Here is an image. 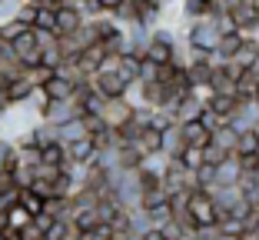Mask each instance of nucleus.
I'll use <instances>...</instances> for the list:
<instances>
[{
    "mask_svg": "<svg viewBox=\"0 0 259 240\" xmlns=\"http://www.w3.org/2000/svg\"><path fill=\"white\" fill-rule=\"evenodd\" d=\"M186 214H190V220L196 224V230L199 227H216V203H213V197L206 194V190H190L186 194Z\"/></svg>",
    "mask_w": 259,
    "mask_h": 240,
    "instance_id": "obj_1",
    "label": "nucleus"
},
{
    "mask_svg": "<svg viewBox=\"0 0 259 240\" xmlns=\"http://www.w3.org/2000/svg\"><path fill=\"white\" fill-rule=\"evenodd\" d=\"M67 237H73L67 220H50V227L44 230V240H67Z\"/></svg>",
    "mask_w": 259,
    "mask_h": 240,
    "instance_id": "obj_27",
    "label": "nucleus"
},
{
    "mask_svg": "<svg viewBox=\"0 0 259 240\" xmlns=\"http://www.w3.org/2000/svg\"><path fill=\"white\" fill-rule=\"evenodd\" d=\"M0 240H4V237H0Z\"/></svg>",
    "mask_w": 259,
    "mask_h": 240,
    "instance_id": "obj_39",
    "label": "nucleus"
},
{
    "mask_svg": "<svg viewBox=\"0 0 259 240\" xmlns=\"http://www.w3.org/2000/svg\"><path fill=\"white\" fill-rule=\"evenodd\" d=\"M150 127H153V130H166V127H173V117H169V114H163V110H153V117H150Z\"/></svg>",
    "mask_w": 259,
    "mask_h": 240,
    "instance_id": "obj_33",
    "label": "nucleus"
},
{
    "mask_svg": "<svg viewBox=\"0 0 259 240\" xmlns=\"http://www.w3.org/2000/svg\"><path fill=\"white\" fill-rule=\"evenodd\" d=\"M97 4H100V7H103V10H107V14H110V10H113V7H120L123 0H97Z\"/></svg>",
    "mask_w": 259,
    "mask_h": 240,
    "instance_id": "obj_35",
    "label": "nucleus"
},
{
    "mask_svg": "<svg viewBox=\"0 0 259 240\" xmlns=\"http://www.w3.org/2000/svg\"><path fill=\"white\" fill-rule=\"evenodd\" d=\"M54 20H57V37H60V33H73L76 27L83 23V17H80V10H76V7L60 4V7L54 10Z\"/></svg>",
    "mask_w": 259,
    "mask_h": 240,
    "instance_id": "obj_8",
    "label": "nucleus"
},
{
    "mask_svg": "<svg viewBox=\"0 0 259 240\" xmlns=\"http://www.w3.org/2000/svg\"><path fill=\"white\" fill-rule=\"evenodd\" d=\"M63 160H67V150H63V144H50V147H40V163H54V167H60Z\"/></svg>",
    "mask_w": 259,
    "mask_h": 240,
    "instance_id": "obj_26",
    "label": "nucleus"
},
{
    "mask_svg": "<svg viewBox=\"0 0 259 240\" xmlns=\"http://www.w3.org/2000/svg\"><path fill=\"white\" fill-rule=\"evenodd\" d=\"M47 93V100H73V80L60 77V74H54V77L47 80V84H40Z\"/></svg>",
    "mask_w": 259,
    "mask_h": 240,
    "instance_id": "obj_9",
    "label": "nucleus"
},
{
    "mask_svg": "<svg viewBox=\"0 0 259 240\" xmlns=\"http://www.w3.org/2000/svg\"><path fill=\"white\" fill-rule=\"evenodd\" d=\"M183 147H186V140L180 137V127H166V130L160 133V154L166 157V160H176V157L183 154Z\"/></svg>",
    "mask_w": 259,
    "mask_h": 240,
    "instance_id": "obj_7",
    "label": "nucleus"
},
{
    "mask_svg": "<svg viewBox=\"0 0 259 240\" xmlns=\"http://www.w3.org/2000/svg\"><path fill=\"white\" fill-rule=\"evenodd\" d=\"M213 170H216L213 184H220V187H233L239 180V174H243V170H239V163H236V154H229L223 163H216Z\"/></svg>",
    "mask_w": 259,
    "mask_h": 240,
    "instance_id": "obj_11",
    "label": "nucleus"
},
{
    "mask_svg": "<svg viewBox=\"0 0 259 240\" xmlns=\"http://www.w3.org/2000/svg\"><path fill=\"white\" fill-rule=\"evenodd\" d=\"M256 157H259V147H256Z\"/></svg>",
    "mask_w": 259,
    "mask_h": 240,
    "instance_id": "obj_37",
    "label": "nucleus"
},
{
    "mask_svg": "<svg viewBox=\"0 0 259 240\" xmlns=\"http://www.w3.org/2000/svg\"><path fill=\"white\" fill-rule=\"evenodd\" d=\"M0 44H4V40H0Z\"/></svg>",
    "mask_w": 259,
    "mask_h": 240,
    "instance_id": "obj_38",
    "label": "nucleus"
},
{
    "mask_svg": "<svg viewBox=\"0 0 259 240\" xmlns=\"http://www.w3.org/2000/svg\"><path fill=\"white\" fill-rule=\"evenodd\" d=\"M67 160L70 163H80V167H83V163H90V157L97 154V147H93V140L90 137H80V140H73V144H67Z\"/></svg>",
    "mask_w": 259,
    "mask_h": 240,
    "instance_id": "obj_13",
    "label": "nucleus"
},
{
    "mask_svg": "<svg viewBox=\"0 0 259 240\" xmlns=\"http://www.w3.org/2000/svg\"><path fill=\"white\" fill-rule=\"evenodd\" d=\"M0 230H4V210H0Z\"/></svg>",
    "mask_w": 259,
    "mask_h": 240,
    "instance_id": "obj_36",
    "label": "nucleus"
},
{
    "mask_svg": "<svg viewBox=\"0 0 259 240\" xmlns=\"http://www.w3.org/2000/svg\"><path fill=\"white\" fill-rule=\"evenodd\" d=\"M233 140H236V130H233L229 124H220L216 130H209V144H216V147L229 150V154H233Z\"/></svg>",
    "mask_w": 259,
    "mask_h": 240,
    "instance_id": "obj_21",
    "label": "nucleus"
},
{
    "mask_svg": "<svg viewBox=\"0 0 259 240\" xmlns=\"http://www.w3.org/2000/svg\"><path fill=\"white\" fill-rule=\"evenodd\" d=\"M33 87H37V84H30L27 77L7 80V87H4V100H7V104H27V97H30Z\"/></svg>",
    "mask_w": 259,
    "mask_h": 240,
    "instance_id": "obj_14",
    "label": "nucleus"
},
{
    "mask_svg": "<svg viewBox=\"0 0 259 240\" xmlns=\"http://www.w3.org/2000/svg\"><path fill=\"white\" fill-rule=\"evenodd\" d=\"M30 220H33V214H27L20 203H10V207H4V227H7V230H20V227H27Z\"/></svg>",
    "mask_w": 259,
    "mask_h": 240,
    "instance_id": "obj_20",
    "label": "nucleus"
},
{
    "mask_svg": "<svg viewBox=\"0 0 259 240\" xmlns=\"http://www.w3.org/2000/svg\"><path fill=\"white\" fill-rule=\"evenodd\" d=\"M17 240H44V230H40L37 224H27V227H20V230H17Z\"/></svg>",
    "mask_w": 259,
    "mask_h": 240,
    "instance_id": "obj_34",
    "label": "nucleus"
},
{
    "mask_svg": "<svg viewBox=\"0 0 259 240\" xmlns=\"http://www.w3.org/2000/svg\"><path fill=\"white\" fill-rule=\"evenodd\" d=\"M100 117H103V124H107V127H113V130H116L120 124H126L130 117H133V107H130L123 97H113V100L103 104V114H100Z\"/></svg>",
    "mask_w": 259,
    "mask_h": 240,
    "instance_id": "obj_4",
    "label": "nucleus"
},
{
    "mask_svg": "<svg viewBox=\"0 0 259 240\" xmlns=\"http://www.w3.org/2000/svg\"><path fill=\"white\" fill-rule=\"evenodd\" d=\"M180 163H183L186 170H196L199 163H203V147H183V154H180Z\"/></svg>",
    "mask_w": 259,
    "mask_h": 240,
    "instance_id": "obj_28",
    "label": "nucleus"
},
{
    "mask_svg": "<svg viewBox=\"0 0 259 240\" xmlns=\"http://www.w3.org/2000/svg\"><path fill=\"white\" fill-rule=\"evenodd\" d=\"M229 60L236 63V67H243V70L256 67V63H259V33H256V37H243V44L236 47V54L229 57Z\"/></svg>",
    "mask_w": 259,
    "mask_h": 240,
    "instance_id": "obj_6",
    "label": "nucleus"
},
{
    "mask_svg": "<svg viewBox=\"0 0 259 240\" xmlns=\"http://www.w3.org/2000/svg\"><path fill=\"white\" fill-rule=\"evenodd\" d=\"M196 120H199V124L206 127V130H216V127H220V124H226V120H223V117H216V114H213V110H209V107H203V114H199Z\"/></svg>",
    "mask_w": 259,
    "mask_h": 240,
    "instance_id": "obj_32",
    "label": "nucleus"
},
{
    "mask_svg": "<svg viewBox=\"0 0 259 240\" xmlns=\"http://www.w3.org/2000/svg\"><path fill=\"white\" fill-rule=\"evenodd\" d=\"M173 47H176V44H166V40H156V37L150 33V44L143 47V54H140V57H146V60H153L156 67H160V63H169V60H173Z\"/></svg>",
    "mask_w": 259,
    "mask_h": 240,
    "instance_id": "obj_10",
    "label": "nucleus"
},
{
    "mask_svg": "<svg viewBox=\"0 0 259 240\" xmlns=\"http://www.w3.org/2000/svg\"><path fill=\"white\" fill-rule=\"evenodd\" d=\"M213 63H220V60H216V57H206V60H190V63L183 67V74H186V80H190L193 90H196V87H206V84H209Z\"/></svg>",
    "mask_w": 259,
    "mask_h": 240,
    "instance_id": "obj_5",
    "label": "nucleus"
},
{
    "mask_svg": "<svg viewBox=\"0 0 259 240\" xmlns=\"http://www.w3.org/2000/svg\"><path fill=\"white\" fill-rule=\"evenodd\" d=\"M90 140H93V147H97V150H107V147H116V144H120L116 130H113V127H107V124L100 127V130H93Z\"/></svg>",
    "mask_w": 259,
    "mask_h": 240,
    "instance_id": "obj_22",
    "label": "nucleus"
},
{
    "mask_svg": "<svg viewBox=\"0 0 259 240\" xmlns=\"http://www.w3.org/2000/svg\"><path fill=\"white\" fill-rule=\"evenodd\" d=\"M0 170H14V144L0 137Z\"/></svg>",
    "mask_w": 259,
    "mask_h": 240,
    "instance_id": "obj_30",
    "label": "nucleus"
},
{
    "mask_svg": "<svg viewBox=\"0 0 259 240\" xmlns=\"http://www.w3.org/2000/svg\"><path fill=\"white\" fill-rule=\"evenodd\" d=\"M10 50H14L17 57H27V54H37L40 44H37V30L33 27H27V30H20L14 40H10Z\"/></svg>",
    "mask_w": 259,
    "mask_h": 240,
    "instance_id": "obj_17",
    "label": "nucleus"
},
{
    "mask_svg": "<svg viewBox=\"0 0 259 240\" xmlns=\"http://www.w3.org/2000/svg\"><path fill=\"white\" fill-rule=\"evenodd\" d=\"M33 30H44V33H54V37H57V20H54V10L37 7V17H33Z\"/></svg>",
    "mask_w": 259,
    "mask_h": 240,
    "instance_id": "obj_24",
    "label": "nucleus"
},
{
    "mask_svg": "<svg viewBox=\"0 0 259 240\" xmlns=\"http://www.w3.org/2000/svg\"><path fill=\"white\" fill-rule=\"evenodd\" d=\"M113 70H116V77H120L123 84H133L137 74H140V54H120L116 63H113Z\"/></svg>",
    "mask_w": 259,
    "mask_h": 240,
    "instance_id": "obj_16",
    "label": "nucleus"
},
{
    "mask_svg": "<svg viewBox=\"0 0 259 240\" xmlns=\"http://www.w3.org/2000/svg\"><path fill=\"white\" fill-rule=\"evenodd\" d=\"M180 127V137L186 140V147H203L209 144V130H206L199 120H186V124H176Z\"/></svg>",
    "mask_w": 259,
    "mask_h": 240,
    "instance_id": "obj_12",
    "label": "nucleus"
},
{
    "mask_svg": "<svg viewBox=\"0 0 259 240\" xmlns=\"http://www.w3.org/2000/svg\"><path fill=\"white\" fill-rule=\"evenodd\" d=\"M110 17L116 20V27H133L140 20V0H123L120 7L110 10Z\"/></svg>",
    "mask_w": 259,
    "mask_h": 240,
    "instance_id": "obj_18",
    "label": "nucleus"
},
{
    "mask_svg": "<svg viewBox=\"0 0 259 240\" xmlns=\"http://www.w3.org/2000/svg\"><path fill=\"white\" fill-rule=\"evenodd\" d=\"M140 84H150V80H156V63L146 60V57H140V74H137Z\"/></svg>",
    "mask_w": 259,
    "mask_h": 240,
    "instance_id": "obj_31",
    "label": "nucleus"
},
{
    "mask_svg": "<svg viewBox=\"0 0 259 240\" xmlns=\"http://www.w3.org/2000/svg\"><path fill=\"white\" fill-rule=\"evenodd\" d=\"M30 140H33V147H50V144H60L57 140V127L54 124H47V120H33V127H30Z\"/></svg>",
    "mask_w": 259,
    "mask_h": 240,
    "instance_id": "obj_15",
    "label": "nucleus"
},
{
    "mask_svg": "<svg viewBox=\"0 0 259 240\" xmlns=\"http://www.w3.org/2000/svg\"><path fill=\"white\" fill-rule=\"evenodd\" d=\"M17 203H20L27 214H40V210H44V197L33 194L30 187H20V194H17Z\"/></svg>",
    "mask_w": 259,
    "mask_h": 240,
    "instance_id": "obj_23",
    "label": "nucleus"
},
{
    "mask_svg": "<svg viewBox=\"0 0 259 240\" xmlns=\"http://www.w3.org/2000/svg\"><path fill=\"white\" fill-rule=\"evenodd\" d=\"M156 230H160L163 240H190V237H186V230H183V224H180L176 217H169L166 224H160Z\"/></svg>",
    "mask_w": 259,
    "mask_h": 240,
    "instance_id": "obj_25",
    "label": "nucleus"
},
{
    "mask_svg": "<svg viewBox=\"0 0 259 240\" xmlns=\"http://www.w3.org/2000/svg\"><path fill=\"white\" fill-rule=\"evenodd\" d=\"M229 17H233V27H236L243 37H256V33H259V10L252 7V4H239V7H233Z\"/></svg>",
    "mask_w": 259,
    "mask_h": 240,
    "instance_id": "obj_3",
    "label": "nucleus"
},
{
    "mask_svg": "<svg viewBox=\"0 0 259 240\" xmlns=\"http://www.w3.org/2000/svg\"><path fill=\"white\" fill-rule=\"evenodd\" d=\"M216 40H220V30L213 27V20H193L186 23L183 30V44L186 47H196V50H216Z\"/></svg>",
    "mask_w": 259,
    "mask_h": 240,
    "instance_id": "obj_2",
    "label": "nucleus"
},
{
    "mask_svg": "<svg viewBox=\"0 0 259 240\" xmlns=\"http://www.w3.org/2000/svg\"><path fill=\"white\" fill-rule=\"evenodd\" d=\"M206 107L213 110L216 117L229 120V114L236 110V93H209V97H206Z\"/></svg>",
    "mask_w": 259,
    "mask_h": 240,
    "instance_id": "obj_19",
    "label": "nucleus"
},
{
    "mask_svg": "<svg viewBox=\"0 0 259 240\" xmlns=\"http://www.w3.org/2000/svg\"><path fill=\"white\" fill-rule=\"evenodd\" d=\"M229 157V150H223V147H216V144H203V163H223Z\"/></svg>",
    "mask_w": 259,
    "mask_h": 240,
    "instance_id": "obj_29",
    "label": "nucleus"
}]
</instances>
